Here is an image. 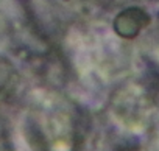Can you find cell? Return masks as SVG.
I'll use <instances>...</instances> for the list:
<instances>
[{
  "label": "cell",
  "mask_w": 159,
  "mask_h": 151,
  "mask_svg": "<svg viewBox=\"0 0 159 151\" xmlns=\"http://www.w3.org/2000/svg\"><path fill=\"white\" fill-rule=\"evenodd\" d=\"M150 24V16L147 14L145 10L142 8H128L125 11H122L116 22H114V27H116V31L122 36V38H134L139 34V31L142 28H145L147 25Z\"/></svg>",
  "instance_id": "1"
}]
</instances>
